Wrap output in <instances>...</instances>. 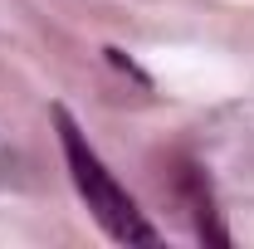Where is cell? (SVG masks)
Masks as SVG:
<instances>
[{"label":"cell","mask_w":254,"mask_h":249,"mask_svg":"<svg viewBox=\"0 0 254 249\" xmlns=\"http://www.w3.org/2000/svg\"><path fill=\"white\" fill-rule=\"evenodd\" d=\"M54 127H59V147H64V166L73 176V190L83 195V205L98 220V230L108 240H118V245H157L161 235L147 225V215L137 210V200L118 186V176L103 166V156L83 137V127L68 118V108H54Z\"/></svg>","instance_id":"1"}]
</instances>
